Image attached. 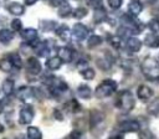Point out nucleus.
I'll return each instance as SVG.
<instances>
[{
	"instance_id": "obj_21",
	"label": "nucleus",
	"mask_w": 159,
	"mask_h": 139,
	"mask_svg": "<svg viewBox=\"0 0 159 139\" xmlns=\"http://www.w3.org/2000/svg\"><path fill=\"white\" fill-rule=\"evenodd\" d=\"M14 88L15 87H14V81L12 79L7 78V79H5L2 82V91H4V94L6 97H10L14 93Z\"/></svg>"
},
{
	"instance_id": "obj_37",
	"label": "nucleus",
	"mask_w": 159,
	"mask_h": 139,
	"mask_svg": "<svg viewBox=\"0 0 159 139\" xmlns=\"http://www.w3.org/2000/svg\"><path fill=\"white\" fill-rule=\"evenodd\" d=\"M122 2H123V0H108V5L114 10L119 9L122 6Z\"/></svg>"
},
{
	"instance_id": "obj_4",
	"label": "nucleus",
	"mask_w": 159,
	"mask_h": 139,
	"mask_svg": "<svg viewBox=\"0 0 159 139\" xmlns=\"http://www.w3.org/2000/svg\"><path fill=\"white\" fill-rule=\"evenodd\" d=\"M34 117H35V110H34L32 105L25 104L24 107H21V109L19 112V122H20V124H30L32 122Z\"/></svg>"
},
{
	"instance_id": "obj_25",
	"label": "nucleus",
	"mask_w": 159,
	"mask_h": 139,
	"mask_svg": "<svg viewBox=\"0 0 159 139\" xmlns=\"http://www.w3.org/2000/svg\"><path fill=\"white\" fill-rule=\"evenodd\" d=\"M147 110L153 115H159V97L155 98L152 103H149Z\"/></svg>"
},
{
	"instance_id": "obj_28",
	"label": "nucleus",
	"mask_w": 159,
	"mask_h": 139,
	"mask_svg": "<svg viewBox=\"0 0 159 139\" xmlns=\"http://www.w3.org/2000/svg\"><path fill=\"white\" fill-rule=\"evenodd\" d=\"M87 12H88V10L86 7L80 6V7H76L75 10H72V16L75 19H82V17H84L87 15Z\"/></svg>"
},
{
	"instance_id": "obj_24",
	"label": "nucleus",
	"mask_w": 159,
	"mask_h": 139,
	"mask_svg": "<svg viewBox=\"0 0 159 139\" xmlns=\"http://www.w3.org/2000/svg\"><path fill=\"white\" fill-rule=\"evenodd\" d=\"M101 43H102V37L98 36V35H92V36H89L88 40H87V46H88L89 48L97 47V46H99Z\"/></svg>"
},
{
	"instance_id": "obj_45",
	"label": "nucleus",
	"mask_w": 159,
	"mask_h": 139,
	"mask_svg": "<svg viewBox=\"0 0 159 139\" xmlns=\"http://www.w3.org/2000/svg\"><path fill=\"white\" fill-rule=\"evenodd\" d=\"M2 109H4V104H2V101H0V113L2 112Z\"/></svg>"
},
{
	"instance_id": "obj_41",
	"label": "nucleus",
	"mask_w": 159,
	"mask_h": 139,
	"mask_svg": "<svg viewBox=\"0 0 159 139\" xmlns=\"http://www.w3.org/2000/svg\"><path fill=\"white\" fill-rule=\"evenodd\" d=\"M77 68H78L80 71L86 70V68H87V61H83V60L78 61V62H77Z\"/></svg>"
},
{
	"instance_id": "obj_39",
	"label": "nucleus",
	"mask_w": 159,
	"mask_h": 139,
	"mask_svg": "<svg viewBox=\"0 0 159 139\" xmlns=\"http://www.w3.org/2000/svg\"><path fill=\"white\" fill-rule=\"evenodd\" d=\"M140 139H157L149 130H145L144 133H140Z\"/></svg>"
},
{
	"instance_id": "obj_3",
	"label": "nucleus",
	"mask_w": 159,
	"mask_h": 139,
	"mask_svg": "<svg viewBox=\"0 0 159 139\" xmlns=\"http://www.w3.org/2000/svg\"><path fill=\"white\" fill-rule=\"evenodd\" d=\"M116 91H117L116 81H113V79H104V81H102L97 86V88L94 91V96L97 98H107V97L112 96Z\"/></svg>"
},
{
	"instance_id": "obj_47",
	"label": "nucleus",
	"mask_w": 159,
	"mask_h": 139,
	"mask_svg": "<svg viewBox=\"0 0 159 139\" xmlns=\"http://www.w3.org/2000/svg\"><path fill=\"white\" fill-rule=\"evenodd\" d=\"M147 2H154V1H157V0H145Z\"/></svg>"
},
{
	"instance_id": "obj_22",
	"label": "nucleus",
	"mask_w": 159,
	"mask_h": 139,
	"mask_svg": "<svg viewBox=\"0 0 159 139\" xmlns=\"http://www.w3.org/2000/svg\"><path fill=\"white\" fill-rule=\"evenodd\" d=\"M12 38H14V34L10 30H7V29H1L0 30V42L7 45Z\"/></svg>"
},
{
	"instance_id": "obj_35",
	"label": "nucleus",
	"mask_w": 159,
	"mask_h": 139,
	"mask_svg": "<svg viewBox=\"0 0 159 139\" xmlns=\"http://www.w3.org/2000/svg\"><path fill=\"white\" fill-rule=\"evenodd\" d=\"M108 41L111 42V45L113 47L119 48V46H120V37H118V36H109L108 37Z\"/></svg>"
},
{
	"instance_id": "obj_36",
	"label": "nucleus",
	"mask_w": 159,
	"mask_h": 139,
	"mask_svg": "<svg viewBox=\"0 0 159 139\" xmlns=\"http://www.w3.org/2000/svg\"><path fill=\"white\" fill-rule=\"evenodd\" d=\"M11 29H12L14 31H21V29H22V22H21L19 19H14V20L11 21Z\"/></svg>"
},
{
	"instance_id": "obj_15",
	"label": "nucleus",
	"mask_w": 159,
	"mask_h": 139,
	"mask_svg": "<svg viewBox=\"0 0 159 139\" xmlns=\"http://www.w3.org/2000/svg\"><path fill=\"white\" fill-rule=\"evenodd\" d=\"M7 10H9L10 14H12L15 16H20L25 12V7L19 2H10L7 5Z\"/></svg>"
},
{
	"instance_id": "obj_17",
	"label": "nucleus",
	"mask_w": 159,
	"mask_h": 139,
	"mask_svg": "<svg viewBox=\"0 0 159 139\" xmlns=\"http://www.w3.org/2000/svg\"><path fill=\"white\" fill-rule=\"evenodd\" d=\"M77 96L80 97V98H83V99H88V98H91V96H92V89L87 86V84H81V86H78V88H77Z\"/></svg>"
},
{
	"instance_id": "obj_46",
	"label": "nucleus",
	"mask_w": 159,
	"mask_h": 139,
	"mask_svg": "<svg viewBox=\"0 0 159 139\" xmlns=\"http://www.w3.org/2000/svg\"><path fill=\"white\" fill-rule=\"evenodd\" d=\"M2 132H4V125L0 123V133H2Z\"/></svg>"
},
{
	"instance_id": "obj_10",
	"label": "nucleus",
	"mask_w": 159,
	"mask_h": 139,
	"mask_svg": "<svg viewBox=\"0 0 159 139\" xmlns=\"http://www.w3.org/2000/svg\"><path fill=\"white\" fill-rule=\"evenodd\" d=\"M125 47L130 51V52H138L140 48H142V41L134 36L132 37H128L127 38V42H125Z\"/></svg>"
},
{
	"instance_id": "obj_32",
	"label": "nucleus",
	"mask_w": 159,
	"mask_h": 139,
	"mask_svg": "<svg viewBox=\"0 0 159 139\" xmlns=\"http://www.w3.org/2000/svg\"><path fill=\"white\" fill-rule=\"evenodd\" d=\"M81 74H82V77L84 78V79H93L94 78V76H96V73H94V71L92 70V68H86V70H83V71H81Z\"/></svg>"
},
{
	"instance_id": "obj_11",
	"label": "nucleus",
	"mask_w": 159,
	"mask_h": 139,
	"mask_svg": "<svg viewBox=\"0 0 159 139\" xmlns=\"http://www.w3.org/2000/svg\"><path fill=\"white\" fill-rule=\"evenodd\" d=\"M57 52H58V57L65 63H70L72 61V58H73V52H72V50L70 47H65V46L60 47Z\"/></svg>"
},
{
	"instance_id": "obj_1",
	"label": "nucleus",
	"mask_w": 159,
	"mask_h": 139,
	"mask_svg": "<svg viewBox=\"0 0 159 139\" xmlns=\"http://www.w3.org/2000/svg\"><path fill=\"white\" fill-rule=\"evenodd\" d=\"M142 71L148 79L159 81V62L153 57L144 58L142 63Z\"/></svg>"
},
{
	"instance_id": "obj_7",
	"label": "nucleus",
	"mask_w": 159,
	"mask_h": 139,
	"mask_svg": "<svg viewBox=\"0 0 159 139\" xmlns=\"http://www.w3.org/2000/svg\"><path fill=\"white\" fill-rule=\"evenodd\" d=\"M72 34L77 40H84L88 36V29L83 24H76V25H73Z\"/></svg>"
},
{
	"instance_id": "obj_29",
	"label": "nucleus",
	"mask_w": 159,
	"mask_h": 139,
	"mask_svg": "<svg viewBox=\"0 0 159 139\" xmlns=\"http://www.w3.org/2000/svg\"><path fill=\"white\" fill-rule=\"evenodd\" d=\"M72 14V10H71V6L68 4H65L62 6H60L58 9V16L60 17H67Z\"/></svg>"
},
{
	"instance_id": "obj_34",
	"label": "nucleus",
	"mask_w": 159,
	"mask_h": 139,
	"mask_svg": "<svg viewBox=\"0 0 159 139\" xmlns=\"http://www.w3.org/2000/svg\"><path fill=\"white\" fill-rule=\"evenodd\" d=\"M67 139H86V135L81 130H73Z\"/></svg>"
},
{
	"instance_id": "obj_31",
	"label": "nucleus",
	"mask_w": 159,
	"mask_h": 139,
	"mask_svg": "<svg viewBox=\"0 0 159 139\" xmlns=\"http://www.w3.org/2000/svg\"><path fill=\"white\" fill-rule=\"evenodd\" d=\"M148 27L149 30L155 34V32H159V19H152L149 22H148Z\"/></svg>"
},
{
	"instance_id": "obj_44",
	"label": "nucleus",
	"mask_w": 159,
	"mask_h": 139,
	"mask_svg": "<svg viewBox=\"0 0 159 139\" xmlns=\"http://www.w3.org/2000/svg\"><path fill=\"white\" fill-rule=\"evenodd\" d=\"M15 139H29V138H27V135H25V134H20V135H17Z\"/></svg>"
},
{
	"instance_id": "obj_5",
	"label": "nucleus",
	"mask_w": 159,
	"mask_h": 139,
	"mask_svg": "<svg viewBox=\"0 0 159 139\" xmlns=\"http://www.w3.org/2000/svg\"><path fill=\"white\" fill-rule=\"evenodd\" d=\"M118 129L123 133H134V132H139L140 125L137 120H124L118 125Z\"/></svg>"
},
{
	"instance_id": "obj_48",
	"label": "nucleus",
	"mask_w": 159,
	"mask_h": 139,
	"mask_svg": "<svg viewBox=\"0 0 159 139\" xmlns=\"http://www.w3.org/2000/svg\"><path fill=\"white\" fill-rule=\"evenodd\" d=\"M111 139H120V138H118V137H114V138H111Z\"/></svg>"
},
{
	"instance_id": "obj_42",
	"label": "nucleus",
	"mask_w": 159,
	"mask_h": 139,
	"mask_svg": "<svg viewBox=\"0 0 159 139\" xmlns=\"http://www.w3.org/2000/svg\"><path fill=\"white\" fill-rule=\"evenodd\" d=\"M36 1H37V0H24L25 5H34Z\"/></svg>"
},
{
	"instance_id": "obj_33",
	"label": "nucleus",
	"mask_w": 159,
	"mask_h": 139,
	"mask_svg": "<svg viewBox=\"0 0 159 139\" xmlns=\"http://www.w3.org/2000/svg\"><path fill=\"white\" fill-rule=\"evenodd\" d=\"M41 25H43V26H41V29L43 31H50V30H55L56 29V22L55 21H45V22L42 21Z\"/></svg>"
},
{
	"instance_id": "obj_40",
	"label": "nucleus",
	"mask_w": 159,
	"mask_h": 139,
	"mask_svg": "<svg viewBox=\"0 0 159 139\" xmlns=\"http://www.w3.org/2000/svg\"><path fill=\"white\" fill-rule=\"evenodd\" d=\"M65 4H67V0H51V5L57 6V7H60Z\"/></svg>"
},
{
	"instance_id": "obj_23",
	"label": "nucleus",
	"mask_w": 159,
	"mask_h": 139,
	"mask_svg": "<svg viewBox=\"0 0 159 139\" xmlns=\"http://www.w3.org/2000/svg\"><path fill=\"white\" fill-rule=\"evenodd\" d=\"M29 139H42V133L37 127H29L26 130Z\"/></svg>"
},
{
	"instance_id": "obj_43",
	"label": "nucleus",
	"mask_w": 159,
	"mask_h": 139,
	"mask_svg": "<svg viewBox=\"0 0 159 139\" xmlns=\"http://www.w3.org/2000/svg\"><path fill=\"white\" fill-rule=\"evenodd\" d=\"M53 114L57 117V119H60V120L62 119V117H61V114H60V110H58V109H55V113H53Z\"/></svg>"
},
{
	"instance_id": "obj_13",
	"label": "nucleus",
	"mask_w": 159,
	"mask_h": 139,
	"mask_svg": "<svg viewBox=\"0 0 159 139\" xmlns=\"http://www.w3.org/2000/svg\"><path fill=\"white\" fill-rule=\"evenodd\" d=\"M34 96V91H32V88H30V87H21V88H19L17 89V92H16V97L20 99V101H22V102H26L30 97H32Z\"/></svg>"
},
{
	"instance_id": "obj_26",
	"label": "nucleus",
	"mask_w": 159,
	"mask_h": 139,
	"mask_svg": "<svg viewBox=\"0 0 159 139\" xmlns=\"http://www.w3.org/2000/svg\"><path fill=\"white\" fill-rule=\"evenodd\" d=\"M7 58L10 60V62L12 63L14 67H16V68H21L22 67V61H21V57H20L19 53H10Z\"/></svg>"
},
{
	"instance_id": "obj_14",
	"label": "nucleus",
	"mask_w": 159,
	"mask_h": 139,
	"mask_svg": "<svg viewBox=\"0 0 159 139\" xmlns=\"http://www.w3.org/2000/svg\"><path fill=\"white\" fill-rule=\"evenodd\" d=\"M128 10L133 16H137L138 14L142 12L143 10V4L140 2V0H130L128 4Z\"/></svg>"
},
{
	"instance_id": "obj_18",
	"label": "nucleus",
	"mask_w": 159,
	"mask_h": 139,
	"mask_svg": "<svg viewBox=\"0 0 159 139\" xmlns=\"http://www.w3.org/2000/svg\"><path fill=\"white\" fill-rule=\"evenodd\" d=\"M107 11L104 10V7H97V9H94V11H93V20H94V22H97V24H99V22H103L106 19H107Z\"/></svg>"
},
{
	"instance_id": "obj_6",
	"label": "nucleus",
	"mask_w": 159,
	"mask_h": 139,
	"mask_svg": "<svg viewBox=\"0 0 159 139\" xmlns=\"http://www.w3.org/2000/svg\"><path fill=\"white\" fill-rule=\"evenodd\" d=\"M26 70H27V72L30 74H34V76L39 74L41 72V63H40V61L37 58H35V57L27 58V61H26Z\"/></svg>"
},
{
	"instance_id": "obj_9",
	"label": "nucleus",
	"mask_w": 159,
	"mask_h": 139,
	"mask_svg": "<svg viewBox=\"0 0 159 139\" xmlns=\"http://www.w3.org/2000/svg\"><path fill=\"white\" fill-rule=\"evenodd\" d=\"M137 96L142 99V101H148L149 98L153 97V89L145 84H140L137 89Z\"/></svg>"
},
{
	"instance_id": "obj_16",
	"label": "nucleus",
	"mask_w": 159,
	"mask_h": 139,
	"mask_svg": "<svg viewBox=\"0 0 159 139\" xmlns=\"http://www.w3.org/2000/svg\"><path fill=\"white\" fill-rule=\"evenodd\" d=\"M144 43L152 48H158L159 47V36L155 34H148L144 38Z\"/></svg>"
},
{
	"instance_id": "obj_8",
	"label": "nucleus",
	"mask_w": 159,
	"mask_h": 139,
	"mask_svg": "<svg viewBox=\"0 0 159 139\" xmlns=\"http://www.w3.org/2000/svg\"><path fill=\"white\" fill-rule=\"evenodd\" d=\"M103 120H104V115L99 110H92L91 112V114H89V127H91V129L102 124Z\"/></svg>"
},
{
	"instance_id": "obj_19",
	"label": "nucleus",
	"mask_w": 159,
	"mask_h": 139,
	"mask_svg": "<svg viewBox=\"0 0 159 139\" xmlns=\"http://www.w3.org/2000/svg\"><path fill=\"white\" fill-rule=\"evenodd\" d=\"M55 32H56V35H57L61 40L68 41V38H70V29H68L66 25H61V26L56 27V29H55Z\"/></svg>"
},
{
	"instance_id": "obj_38",
	"label": "nucleus",
	"mask_w": 159,
	"mask_h": 139,
	"mask_svg": "<svg viewBox=\"0 0 159 139\" xmlns=\"http://www.w3.org/2000/svg\"><path fill=\"white\" fill-rule=\"evenodd\" d=\"M102 2H103V0H88V5L92 6L93 9L101 7L102 6Z\"/></svg>"
},
{
	"instance_id": "obj_30",
	"label": "nucleus",
	"mask_w": 159,
	"mask_h": 139,
	"mask_svg": "<svg viewBox=\"0 0 159 139\" xmlns=\"http://www.w3.org/2000/svg\"><path fill=\"white\" fill-rule=\"evenodd\" d=\"M66 107L70 109V112H73V113H77V112L81 109V105H80V103H78L76 99H71V101L66 104Z\"/></svg>"
},
{
	"instance_id": "obj_12",
	"label": "nucleus",
	"mask_w": 159,
	"mask_h": 139,
	"mask_svg": "<svg viewBox=\"0 0 159 139\" xmlns=\"http://www.w3.org/2000/svg\"><path fill=\"white\" fill-rule=\"evenodd\" d=\"M21 37H22L26 42L32 43L34 41L37 40V31H36L35 29H31V27L25 29V30H21Z\"/></svg>"
},
{
	"instance_id": "obj_27",
	"label": "nucleus",
	"mask_w": 159,
	"mask_h": 139,
	"mask_svg": "<svg viewBox=\"0 0 159 139\" xmlns=\"http://www.w3.org/2000/svg\"><path fill=\"white\" fill-rule=\"evenodd\" d=\"M12 63L10 62V60L6 57V58H1L0 60V70L2 72H10L12 70Z\"/></svg>"
},
{
	"instance_id": "obj_2",
	"label": "nucleus",
	"mask_w": 159,
	"mask_h": 139,
	"mask_svg": "<svg viewBox=\"0 0 159 139\" xmlns=\"http://www.w3.org/2000/svg\"><path fill=\"white\" fill-rule=\"evenodd\" d=\"M134 105H135L134 96L129 91H122L116 98V107L124 113L130 112L134 108Z\"/></svg>"
},
{
	"instance_id": "obj_20",
	"label": "nucleus",
	"mask_w": 159,
	"mask_h": 139,
	"mask_svg": "<svg viewBox=\"0 0 159 139\" xmlns=\"http://www.w3.org/2000/svg\"><path fill=\"white\" fill-rule=\"evenodd\" d=\"M61 65H62V61H61V58H60L58 56H53V57L48 58L47 62H46L47 68H48V70H52V71L58 70V68L61 67Z\"/></svg>"
}]
</instances>
